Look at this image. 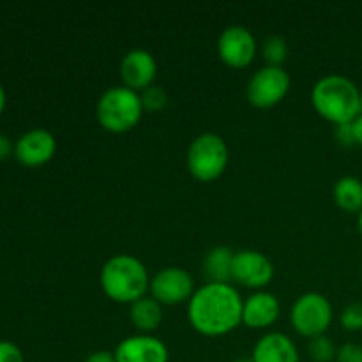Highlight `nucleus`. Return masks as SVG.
Here are the masks:
<instances>
[{
	"instance_id": "1",
	"label": "nucleus",
	"mask_w": 362,
	"mask_h": 362,
	"mask_svg": "<svg viewBox=\"0 0 362 362\" xmlns=\"http://www.w3.org/2000/svg\"><path fill=\"white\" fill-rule=\"evenodd\" d=\"M244 300L230 283H207L187 303V320L202 336L218 338L243 324Z\"/></svg>"
},
{
	"instance_id": "2",
	"label": "nucleus",
	"mask_w": 362,
	"mask_h": 362,
	"mask_svg": "<svg viewBox=\"0 0 362 362\" xmlns=\"http://www.w3.org/2000/svg\"><path fill=\"white\" fill-rule=\"evenodd\" d=\"M313 108L322 119L334 126L350 124L362 113L361 90L350 78L341 74H327L313 85Z\"/></svg>"
},
{
	"instance_id": "3",
	"label": "nucleus",
	"mask_w": 362,
	"mask_h": 362,
	"mask_svg": "<svg viewBox=\"0 0 362 362\" xmlns=\"http://www.w3.org/2000/svg\"><path fill=\"white\" fill-rule=\"evenodd\" d=\"M99 281L105 296L119 304H133L144 299L151 286L147 267L133 255H115L106 260Z\"/></svg>"
},
{
	"instance_id": "4",
	"label": "nucleus",
	"mask_w": 362,
	"mask_h": 362,
	"mask_svg": "<svg viewBox=\"0 0 362 362\" xmlns=\"http://www.w3.org/2000/svg\"><path fill=\"white\" fill-rule=\"evenodd\" d=\"M144 115L140 94L119 85L103 92L95 106V119L99 126L113 134H122L138 126Z\"/></svg>"
},
{
	"instance_id": "5",
	"label": "nucleus",
	"mask_w": 362,
	"mask_h": 362,
	"mask_svg": "<svg viewBox=\"0 0 362 362\" xmlns=\"http://www.w3.org/2000/svg\"><path fill=\"white\" fill-rule=\"evenodd\" d=\"M228 145L219 134L204 133L187 148V170L200 182H214L228 166Z\"/></svg>"
},
{
	"instance_id": "6",
	"label": "nucleus",
	"mask_w": 362,
	"mask_h": 362,
	"mask_svg": "<svg viewBox=\"0 0 362 362\" xmlns=\"http://www.w3.org/2000/svg\"><path fill=\"white\" fill-rule=\"evenodd\" d=\"M332 322V304L320 292H306L297 297L290 310V324L297 334L317 338L325 334Z\"/></svg>"
},
{
	"instance_id": "7",
	"label": "nucleus",
	"mask_w": 362,
	"mask_h": 362,
	"mask_svg": "<svg viewBox=\"0 0 362 362\" xmlns=\"http://www.w3.org/2000/svg\"><path fill=\"white\" fill-rule=\"evenodd\" d=\"M290 90V74L283 67L265 66L250 78L246 98L255 108H272L285 99Z\"/></svg>"
},
{
	"instance_id": "8",
	"label": "nucleus",
	"mask_w": 362,
	"mask_h": 362,
	"mask_svg": "<svg viewBox=\"0 0 362 362\" xmlns=\"http://www.w3.org/2000/svg\"><path fill=\"white\" fill-rule=\"evenodd\" d=\"M148 292L154 300L166 306H175V304L189 303L193 297L194 281L189 272L182 267H165L156 272L154 278H151Z\"/></svg>"
},
{
	"instance_id": "9",
	"label": "nucleus",
	"mask_w": 362,
	"mask_h": 362,
	"mask_svg": "<svg viewBox=\"0 0 362 362\" xmlns=\"http://www.w3.org/2000/svg\"><path fill=\"white\" fill-rule=\"evenodd\" d=\"M218 55L233 69H244L257 55V39L250 28L243 25H230L218 39Z\"/></svg>"
},
{
	"instance_id": "10",
	"label": "nucleus",
	"mask_w": 362,
	"mask_h": 362,
	"mask_svg": "<svg viewBox=\"0 0 362 362\" xmlns=\"http://www.w3.org/2000/svg\"><path fill=\"white\" fill-rule=\"evenodd\" d=\"M272 278L274 267L264 253L255 250L237 251L232 265V281L260 292V288L267 286Z\"/></svg>"
},
{
	"instance_id": "11",
	"label": "nucleus",
	"mask_w": 362,
	"mask_h": 362,
	"mask_svg": "<svg viewBox=\"0 0 362 362\" xmlns=\"http://www.w3.org/2000/svg\"><path fill=\"white\" fill-rule=\"evenodd\" d=\"M57 152V140L48 129L27 131L14 144V158L27 168H35L52 161Z\"/></svg>"
},
{
	"instance_id": "12",
	"label": "nucleus",
	"mask_w": 362,
	"mask_h": 362,
	"mask_svg": "<svg viewBox=\"0 0 362 362\" xmlns=\"http://www.w3.org/2000/svg\"><path fill=\"white\" fill-rule=\"evenodd\" d=\"M120 78L124 87L138 92L151 87L158 74V62L154 55L144 48H134L127 52L120 60Z\"/></svg>"
},
{
	"instance_id": "13",
	"label": "nucleus",
	"mask_w": 362,
	"mask_h": 362,
	"mask_svg": "<svg viewBox=\"0 0 362 362\" xmlns=\"http://www.w3.org/2000/svg\"><path fill=\"white\" fill-rule=\"evenodd\" d=\"M115 362H168V346L151 334H136L117 345Z\"/></svg>"
},
{
	"instance_id": "14",
	"label": "nucleus",
	"mask_w": 362,
	"mask_h": 362,
	"mask_svg": "<svg viewBox=\"0 0 362 362\" xmlns=\"http://www.w3.org/2000/svg\"><path fill=\"white\" fill-rule=\"evenodd\" d=\"M279 300L271 292H255L244 300L243 324L250 329H267L279 318Z\"/></svg>"
},
{
	"instance_id": "15",
	"label": "nucleus",
	"mask_w": 362,
	"mask_h": 362,
	"mask_svg": "<svg viewBox=\"0 0 362 362\" xmlns=\"http://www.w3.org/2000/svg\"><path fill=\"white\" fill-rule=\"evenodd\" d=\"M253 362H300L296 343L283 332H267L253 349Z\"/></svg>"
},
{
	"instance_id": "16",
	"label": "nucleus",
	"mask_w": 362,
	"mask_h": 362,
	"mask_svg": "<svg viewBox=\"0 0 362 362\" xmlns=\"http://www.w3.org/2000/svg\"><path fill=\"white\" fill-rule=\"evenodd\" d=\"M233 253L226 246H216L205 255L204 258V274L209 283H230L232 281V265Z\"/></svg>"
},
{
	"instance_id": "17",
	"label": "nucleus",
	"mask_w": 362,
	"mask_h": 362,
	"mask_svg": "<svg viewBox=\"0 0 362 362\" xmlns=\"http://www.w3.org/2000/svg\"><path fill=\"white\" fill-rule=\"evenodd\" d=\"M129 320L144 334L156 331L163 322V308L158 300L152 297H144L131 304L129 308Z\"/></svg>"
},
{
	"instance_id": "18",
	"label": "nucleus",
	"mask_w": 362,
	"mask_h": 362,
	"mask_svg": "<svg viewBox=\"0 0 362 362\" xmlns=\"http://www.w3.org/2000/svg\"><path fill=\"white\" fill-rule=\"evenodd\" d=\"M334 204L343 212L359 214L362 211V180L357 177H343L332 187Z\"/></svg>"
},
{
	"instance_id": "19",
	"label": "nucleus",
	"mask_w": 362,
	"mask_h": 362,
	"mask_svg": "<svg viewBox=\"0 0 362 362\" xmlns=\"http://www.w3.org/2000/svg\"><path fill=\"white\" fill-rule=\"evenodd\" d=\"M262 57L265 59L267 66L281 67L288 57V45H286L285 37L281 35H269L262 42Z\"/></svg>"
},
{
	"instance_id": "20",
	"label": "nucleus",
	"mask_w": 362,
	"mask_h": 362,
	"mask_svg": "<svg viewBox=\"0 0 362 362\" xmlns=\"http://www.w3.org/2000/svg\"><path fill=\"white\" fill-rule=\"evenodd\" d=\"M308 352L313 362H332L336 361V350L334 343L331 338H327L325 334L317 336V338L310 339V345H308Z\"/></svg>"
},
{
	"instance_id": "21",
	"label": "nucleus",
	"mask_w": 362,
	"mask_h": 362,
	"mask_svg": "<svg viewBox=\"0 0 362 362\" xmlns=\"http://www.w3.org/2000/svg\"><path fill=\"white\" fill-rule=\"evenodd\" d=\"M141 106H144V112H161L168 105V94L163 87L158 85H151L148 88L140 92Z\"/></svg>"
},
{
	"instance_id": "22",
	"label": "nucleus",
	"mask_w": 362,
	"mask_h": 362,
	"mask_svg": "<svg viewBox=\"0 0 362 362\" xmlns=\"http://www.w3.org/2000/svg\"><path fill=\"white\" fill-rule=\"evenodd\" d=\"M343 329L350 332L362 331V303H352L341 311L339 317Z\"/></svg>"
},
{
	"instance_id": "23",
	"label": "nucleus",
	"mask_w": 362,
	"mask_h": 362,
	"mask_svg": "<svg viewBox=\"0 0 362 362\" xmlns=\"http://www.w3.org/2000/svg\"><path fill=\"white\" fill-rule=\"evenodd\" d=\"M336 362H362V346L357 343H345L338 349Z\"/></svg>"
},
{
	"instance_id": "24",
	"label": "nucleus",
	"mask_w": 362,
	"mask_h": 362,
	"mask_svg": "<svg viewBox=\"0 0 362 362\" xmlns=\"http://www.w3.org/2000/svg\"><path fill=\"white\" fill-rule=\"evenodd\" d=\"M0 362H25L23 352L13 341H0Z\"/></svg>"
},
{
	"instance_id": "25",
	"label": "nucleus",
	"mask_w": 362,
	"mask_h": 362,
	"mask_svg": "<svg viewBox=\"0 0 362 362\" xmlns=\"http://www.w3.org/2000/svg\"><path fill=\"white\" fill-rule=\"evenodd\" d=\"M336 138L341 145H356V140H354V133H352V122L350 124H343V126H336Z\"/></svg>"
},
{
	"instance_id": "26",
	"label": "nucleus",
	"mask_w": 362,
	"mask_h": 362,
	"mask_svg": "<svg viewBox=\"0 0 362 362\" xmlns=\"http://www.w3.org/2000/svg\"><path fill=\"white\" fill-rule=\"evenodd\" d=\"M11 156H14V144L6 134L0 133V161H6Z\"/></svg>"
},
{
	"instance_id": "27",
	"label": "nucleus",
	"mask_w": 362,
	"mask_h": 362,
	"mask_svg": "<svg viewBox=\"0 0 362 362\" xmlns=\"http://www.w3.org/2000/svg\"><path fill=\"white\" fill-rule=\"evenodd\" d=\"M85 362H115V356L110 350H98V352H92Z\"/></svg>"
},
{
	"instance_id": "28",
	"label": "nucleus",
	"mask_w": 362,
	"mask_h": 362,
	"mask_svg": "<svg viewBox=\"0 0 362 362\" xmlns=\"http://www.w3.org/2000/svg\"><path fill=\"white\" fill-rule=\"evenodd\" d=\"M352 133H354V140H356V145H361L362 147V113L352 122Z\"/></svg>"
},
{
	"instance_id": "29",
	"label": "nucleus",
	"mask_w": 362,
	"mask_h": 362,
	"mask_svg": "<svg viewBox=\"0 0 362 362\" xmlns=\"http://www.w3.org/2000/svg\"><path fill=\"white\" fill-rule=\"evenodd\" d=\"M6 103H7L6 90H4V87H2V85H0V115H2L4 110H6Z\"/></svg>"
},
{
	"instance_id": "30",
	"label": "nucleus",
	"mask_w": 362,
	"mask_h": 362,
	"mask_svg": "<svg viewBox=\"0 0 362 362\" xmlns=\"http://www.w3.org/2000/svg\"><path fill=\"white\" fill-rule=\"evenodd\" d=\"M357 225H359V230L362 233V211L359 212V214H357Z\"/></svg>"
},
{
	"instance_id": "31",
	"label": "nucleus",
	"mask_w": 362,
	"mask_h": 362,
	"mask_svg": "<svg viewBox=\"0 0 362 362\" xmlns=\"http://www.w3.org/2000/svg\"><path fill=\"white\" fill-rule=\"evenodd\" d=\"M233 362H253V359L251 357H240V359H235Z\"/></svg>"
},
{
	"instance_id": "32",
	"label": "nucleus",
	"mask_w": 362,
	"mask_h": 362,
	"mask_svg": "<svg viewBox=\"0 0 362 362\" xmlns=\"http://www.w3.org/2000/svg\"><path fill=\"white\" fill-rule=\"evenodd\" d=\"M361 105H362V90H361Z\"/></svg>"
}]
</instances>
